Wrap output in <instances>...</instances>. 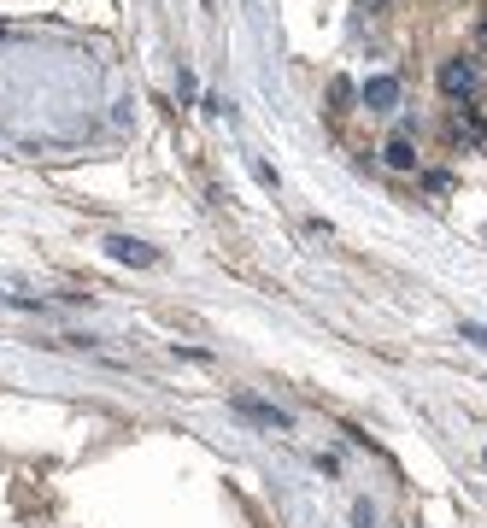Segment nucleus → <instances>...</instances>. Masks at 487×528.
I'll return each instance as SVG.
<instances>
[{
    "mask_svg": "<svg viewBox=\"0 0 487 528\" xmlns=\"http://www.w3.org/2000/svg\"><path fill=\"white\" fill-rule=\"evenodd\" d=\"M482 42H487V24H482Z\"/></svg>",
    "mask_w": 487,
    "mask_h": 528,
    "instance_id": "9d476101",
    "label": "nucleus"
},
{
    "mask_svg": "<svg viewBox=\"0 0 487 528\" xmlns=\"http://www.w3.org/2000/svg\"><path fill=\"white\" fill-rule=\"evenodd\" d=\"M382 159H388L394 171H417V147H411V135H394V142L382 147Z\"/></svg>",
    "mask_w": 487,
    "mask_h": 528,
    "instance_id": "39448f33",
    "label": "nucleus"
},
{
    "mask_svg": "<svg viewBox=\"0 0 487 528\" xmlns=\"http://www.w3.org/2000/svg\"><path fill=\"white\" fill-rule=\"evenodd\" d=\"M329 100H335V112H353V83L335 77V83H329Z\"/></svg>",
    "mask_w": 487,
    "mask_h": 528,
    "instance_id": "423d86ee",
    "label": "nucleus"
},
{
    "mask_svg": "<svg viewBox=\"0 0 487 528\" xmlns=\"http://www.w3.org/2000/svg\"><path fill=\"white\" fill-rule=\"evenodd\" d=\"M482 464H487V452H482Z\"/></svg>",
    "mask_w": 487,
    "mask_h": 528,
    "instance_id": "9b49d317",
    "label": "nucleus"
},
{
    "mask_svg": "<svg viewBox=\"0 0 487 528\" xmlns=\"http://www.w3.org/2000/svg\"><path fill=\"white\" fill-rule=\"evenodd\" d=\"M358 100H365L370 112H394L399 106V77H370L365 88H358Z\"/></svg>",
    "mask_w": 487,
    "mask_h": 528,
    "instance_id": "7ed1b4c3",
    "label": "nucleus"
},
{
    "mask_svg": "<svg viewBox=\"0 0 487 528\" xmlns=\"http://www.w3.org/2000/svg\"><path fill=\"white\" fill-rule=\"evenodd\" d=\"M235 411H241L247 423H265V429H288V411H277V406H258V399H235Z\"/></svg>",
    "mask_w": 487,
    "mask_h": 528,
    "instance_id": "20e7f679",
    "label": "nucleus"
},
{
    "mask_svg": "<svg viewBox=\"0 0 487 528\" xmlns=\"http://www.w3.org/2000/svg\"><path fill=\"white\" fill-rule=\"evenodd\" d=\"M0 306H6V299H0Z\"/></svg>",
    "mask_w": 487,
    "mask_h": 528,
    "instance_id": "f8f14e48",
    "label": "nucleus"
},
{
    "mask_svg": "<svg viewBox=\"0 0 487 528\" xmlns=\"http://www.w3.org/2000/svg\"><path fill=\"white\" fill-rule=\"evenodd\" d=\"M464 341H476V347H487V329H476V323H464Z\"/></svg>",
    "mask_w": 487,
    "mask_h": 528,
    "instance_id": "6e6552de",
    "label": "nucleus"
},
{
    "mask_svg": "<svg viewBox=\"0 0 487 528\" xmlns=\"http://www.w3.org/2000/svg\"><path fill=\"white\" fill-rule=\"evenodd\" d=\"M353 523H358V528H376V511H370L365 499H358V505H353Z\"/></svg>",
    "mask_w": 487,
    "mask_h": 528,
    "instance_id": "0eeeda50",
    "label": "nucleus"
},
{
    "mask_svg": "<svg viewBox=\"0 0 487 528\" xmlns=\"http://www.w3.org/2000/svg\"><path fill=\"white\" fill-rule=\"evenodd\" d=\"M106 253L118 259V264H141V270H147V264H159V247L130 241V235H112V241H106Z\"/></svg>",
    "mask_w": 487,
    "mask_h": 528,
    "instance_id": "f03ea898",
    "label": "nucleus"
},
{
    "mask_svg": "<svg viewBox=\"0 0 487 528\" xmlns=\"http://www.w3.org/2000/svg\"><path fill=\"white\" fill-rule=\"evenodd\" d=\"M358 6H365V12H388L394 0H358Z\"/></svg>",
    "mask_w": 487,
    "mask_h": 528,
    "instance_id": "1a4fd4ad",
    "label": "nucleus"
},
{
    "mask_svg": "<svg viewBox=\"0 0 487 528\" xmlns=\"http://www.w3.org/2000/svg\"><path fill=\"white\" fill-rule=\"evenodd\" d=\"M476 88H482V71L470 65V59H446L441 65V94L446 100H470Z\"/></svg>",
    "mask_w": 487,
    "mask_h": 528,
    "instance_id": "f257e3e1",
    "label": "nucleus"
}]
</instances>
